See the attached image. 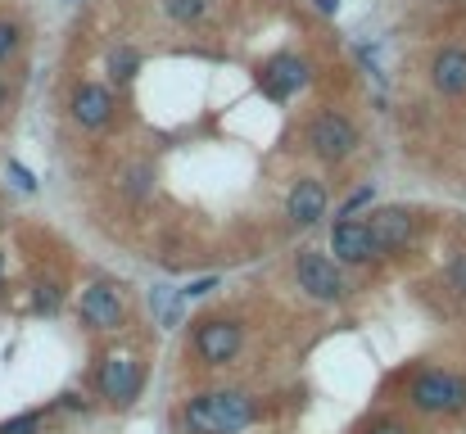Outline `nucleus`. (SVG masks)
Instances as JSON below:
<instances>
[{"instance_id": "nucleus-12", "label": "nucleus", "mask_w": 466, "mask_h": 434, "mask_svg": "<svg viewBox=\"0 0 466 434\" xmlns=\"http://www.w3.org/2000/svg\"><path fill=\"white\" fill-rule=\"evenodd\" d=\"M308 82H312V73H308V64H303L299 55H281V60H272L267 73H263V87H267L272 100H290V96L303 91Z\"/></svg>"}, {"instance_id": "nucleus-11", "label": "nucleus", "mask_w": 466, "mask_h": 434, "mask_svg": "<svg viewBox=\"0 0 466 434\" xmlns=\"http://www.w3.org/2000/svg\"><path fill=\"white\" fill-rule=\"evenodd\" d=\"M430 87L448 100L466 96V46H439L430 60Z\"/></svg>"}, {"instance_id": "nucleus-1", "label": "nucleus", "mask_w": 466, "mask_h": 434, "mask_svg": "<svg viewBox=\"0 0 466 434\" xmlns=\"http://www.w3.org/2000/svg\"><path fill=\"white\" fill-rule=\"evenodd\" d=\"M254 416H258V407L245 389H204L182 411L191 434H240Z\"/></svg>"}, {"instance_id": "nucleus-2", "label": "nucleus", "mask_w": 466, "mask_h": 434, "mask_svg": "<svg viewBox=\"0 0 466 434\" xmlns=\"http://www.w3.org/2000/svg\"><path fill=\"white\" fill-rule=\"evenodd\" d=\"M407 402L425 416H452V411H466V375L457 371H421L407 389Z\"/></svg>"}, {"instance_id": "nucleus-10", "label": "nucleus", "mask_w": 466, "mask_h": 434, "mask_svg": "<svg viewBox=\"0 0 466 434\" xmlns=\"http://www.w3.org/2000/svg\"><path fill=\"white\" fill-rule=\"evenodd\" d=\"M73 123L78 127H87V132H100V127H109V118H114V91L109 87H100V82H82L78 91H73Z\"/></svg>"}, {"instance_id": "nucleus-17", "label": "nucleus", "mask_w": 466, "mask_h": 434, "mask_svg": "<svg viewBox=\"0 0 466 434\" xmlns=\"http://www.w3.org/2000/svg\"><path fill=\"white\" fill-rule=\"evenodd\" d=\"M19 46H23V28H19L14 19H0V64L14 60V55H19Z\"/></svg>"}, {"instance_id": "nucleus-21", "label": "nucleus", "mask_w": 466, "mask_h": 434, "mask_svg": "<svg viewBox=\"0 0 466 434\" xmlns=\"http://www.w3.org/2000/svg\"><path fill=\"white\" fill-rule=\"evenodd\" d=\"M371 195H376L371 186H362L358 195H349V199H344V208H340V217H358V208H362V204H371Z\"/></svg>"}, {"instance_id": "nucleus-22", "label": "nucleus", "mask_w": 466, "mask_h": 434, "mask_svg": "<svg viewBox=\"0 0 466 434\" xmlns=\"http://www.w3.org/2000/svg\"><path fill=\"white\" fill-rule=\"evenodd\" d=\"M10 177H14V186H19V190H28V195L37 190V177H33L23 163H10Z\"/></svg>"}, {"instance_id": "nucleus-4", "label": "nucleus", "mask_w": 466, "mask_h": 434, "mask_svg": "<svg viewBox=\"0 0 466 434\" xmlns=\"http://www.w3.org/2000/svg\"><path fill=\"white\" fill-rule=\"evenodd\" d=\"M303 141H308V150H312L317 159L340 163V159H349V154L358 150V127H353L344 114H317V118L308 123Z\"/></svg>"}, {"instance_id": "nucleus-16", "label": "nucleus", "mask_w": 466, "mask_h": 434, "mask_svg": "<svg viewBox=\"0 0 466 434\" xmlns=\"http://www.w3.org/2000/svg\"><path fill=\"white\" fill-rule=\"evenodd\" d=\"M150 186H154V172H150L145 163H136V168H123V190H127V195L145 199V195H150Z\"/></svg>"}, {"instance_id": "nucleus-15", "label": "nucleus", "mask_w": 466, "mask_h": 434, "mask_svg": "<svg viewBox=\"0 0 466 434\" xmlns=\"http://www.w3.org/2000/svg\"><path fill=\"white\" fill-rule=\"evenodd\" d=\"M141 73V51L136 46H118L114 55H109V78L114 82H132Z\"/></svg>"}, {"instance_id": "nucleus-9", "label": "nucleus", "mask_w": 466, "mask_h": 434, "mask_svg": "<svg viewBox=\"0 0 466 434\" xmlns=\"http://www.w3.org/2000/svg\"><path fill=\"white\" fill-rule=\"evenodd\" d=\"M78 312H82V326H91V330H123V321H127V308H123L118 290H109V285H87L78 299Z\"/></svg>"}, {"instance_id": "nucleus-24", "label": "nucleus", "mask_w": 466, "mask_h": 434, "mask_svg": "<svg viewBox=\"0 0 466 434\" xmlns=\"http://www.w3.org/2000/svg\"><path fill=\"white\" fill-rule=\"evenodd\" d=\"M213 285H218V276H200V281H191V285H186V299H204Z\"/></svg>"}, {"instance_id": "nucleus-13", "label": "nucleus", "mask_w": 466, "mask_h": 434, "mask_svg": "<svg viewBox=\"0 0 466 434\" xmlns=\"http://www.w3.org/2000/svg\"><path fill=\"white\" fill-rule=\"evenodd\" d=\"M285 213H290L294 226H312V222H322V217H326V186H322L317 177L294 181V190H290V199H285Z\"/></svg>"}, {"instance_id": "nucleus-26", "label": "nucleus", "mask_w": 466, "mask_h": 434, "mask_svg": "<svg viewBox=\"0 0 466 434\" xmlns=\"http://www.w3.org/2000/svg\"><path fill=\"white\" fill-rule=\"evenodd\" d=\"M0 276H5V254H0Z\"/></svg>"}, {"instance_id": "nucleus-19", "label": "nucleus", "mask_w": 466, "mask_h": 434, "mask_svg": "<svg viewBox=\"0 0 466 434\" xmlns=\"http://www.w3.org/2000/svg\"><path fill=\"white\" fill-rule=\"evenodd\" d=\"M37 429H42V411H23L0 425V434H37Z\"/></svg>"}, {"instance_id": "nucleus-18", "label": "nucleus", "mask_w": 466, "mask_h": 434, "mask_svg": "<svg viewBox=\"0 0 466 434\" xmlns=\"http://www.w3.org/2000/svg\"><path fill=\"white\" fill-rule=\"evenodd\" d=\"M443 281H448V290H452V294H461V299H466V249L448 258V272H443Z\"/></svg>"}, {"instance_id": "nucleus-6", "label": "nucleus", "mask_w": 466, "mask_h": 434, "mask_svg": "<svg viewBox=\"0 0 466 434\" xmlns=\"http://www.w3.org/2000/svg\"><path fill=\"white\" fill-rule=\"evenodd\" d=\"M331 258L344 263V267H371V263L380 258L367 217H340V222L331 226Z\"/></svg>"}, {"instance_id": "nucleus-14", "label": "nucleus", "mask_w": 466, "mask_h": 434, "mask_svg": "<svg viewBox=\"0 0 466 434\" xmlns=\"http://www.w3.org/2000/svg\"><path fill=\"white\" fill-rule=\"evenodd\" d=\"M159 5L172 23H200V19H209L213 0H159Z\"/></svg>"}, {"instance_id": "nucleus-7", "label": "nucleus", "mask_w": 466, "mask_h": 434, "mask_svg": "<svg viewBox=\"0 0 466 434\" xmlns=\"http://www.w3.org/2000/svg\"><path fill=\"white\" fill-rule=\"evenodd\" d=\"M240 348H245V330H240V321H231V317H213V321H200V326H195V353H200L209 366H227Z\"/></svg>"}, {"instance_id": "nucleus-25", "label": "nucleus", "mask_w": 466, "mask_h": 434, "mask_svg": "<svg viewBox=\"0 0 466 434\" xmlns=\"http://www.w3.org/2000/svg\"><path fill=\"white\" fill-rule=\"evenodd\" d=\"M5 100H10V82L0 78V109H5Z\"/></svg>"}, {"instance_id": "nucleus-3", "label": "nucleus", "mask_w": 466, "mask_h": 434, "mask_svg": "<svg viewBox=\"0 0 466 434\" xmlns=\"http://www.w3.org/2000/svg\"><path fill=\"white\" fill-rule=\"evenodd\" d=\"M294 281L308 299L317 303H340L344 299V276H340V263L331 254H317V249H303L294 258Z\"/></svg>"}, {"instance_id": "nucleus-8", "label": "nucleus", "mask_w": 466, "mask_h": 434, "mask_svg": "<svg viewBox=\"0 0 466 434\" xmlns=\"http://www.w3.org/2000/svg\"><path fill=\"white\" fill-rule=\"evenodd\" d=\"M367 226H371V240H376L380 258H385V254L407 249V245H412V235H416V217H412L407 208H398V204L376 208V213L367 217Z\"/></svg>"}, {"instance_id": "nucleus-20", "label": "nucleus", "mask_w": 466, "mask_h": 434, "mask_svg": "<svg viewBox=\"0 0 466 434\" xmlns=\"http://www.w3.org/2000/svg\"><path fill=\"white\" fill-rule=\"evenodd\" d=\"M55 308H60V285L42 281L37 285V312H55Z\"/></svg>"}, {"instance_id": "nucleus-23", "label": "nucleus", "mask_w": 466, "mask_h": 434, "mask_svg": "<svg viewBox=\"0 0 466 434\" xmlns=\"http://www.w3.org/2000/svg\"><path fill=\"white\" fill-rule=\"evenodd\" d=\"M362 434H407V425L403 420H371Z\"/></svg>"}, {"instance_id": "nucleus-5", "label": "nucleus", "mask_w": 466, "mask_h": 434, "mask_svg": "<svg viewBox=\"0 0 466 434\" xmlns=\"http://www.w3.org/2000/svg\"><path fill=\"white\" fill-rule=\"evenodd\" d=\"M141 380H145V371H141V362L127 357V353H109V357H100V366H96L100 398H109L114 407H132L136 393H141Z\"/></svg>"}]
</instances>
